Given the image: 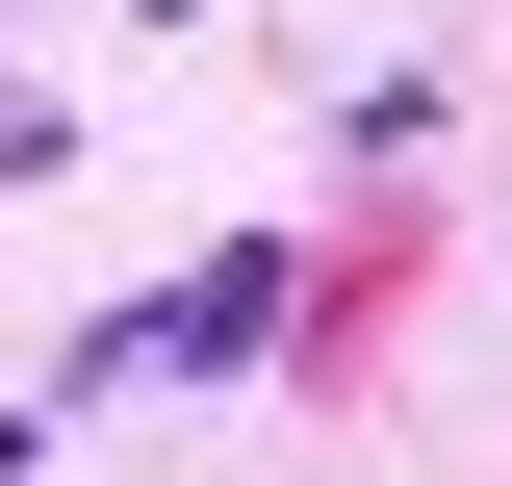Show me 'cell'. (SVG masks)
Listing matches in <instances>:
<instances>
[{
    "label": "cell",
    "mask_w": 512,
    "mask_h": 486,
    "mask_svg": "<svg viewBox=\"0 0 512 486\" xmlns=\"http://www.w3.org/2000/svg\"><path fill=\"white\" fill-rule=\"evenodd\" d=\"M282 333H308V256L231 231V256H180L154 307H103V333H77V384H231V359H282Z\"/></svg>",
    "instance_id": "cell-1"
},
{
    "label": "cell",
    "mask_w": 512,
    "mask_h": 486,
    "mask_svg": "<svg viewBox=\"0 0 512 486\" xmlns=\"http://www.w3.org/2000/svg\"><path fill=\"white\" fill-rule=\"evenodd\" d=\"M52 154H77V128H52V103H26V77H0V180H52Z\"/></svg>",
    "instance_id": "cell-2"
},
{
    "label": "cell",
    "mask_w": 512,
    "mask_h": 486,
    "mask_svg": "<svg viewBox=\"0 0 512 486\" xmlns=\"http://www.w3.org/2000/svg\"><path fill=\"white\" fill-rule=\"evenodd\" d=\"M154 26H180V0H154Z\"/></svg>",
    "instance_id": "cell-3"
}]
</instances>
